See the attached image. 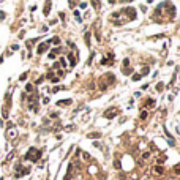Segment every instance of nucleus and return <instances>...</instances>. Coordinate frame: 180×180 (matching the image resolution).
<instances>
[{
    "label": "nucleus",
    "mask_w": 180,
    "mask_h": 180,
    "mask_svg": "<svg viewBox=\"0 0 180 180\" xmlns=\"http://www.w3.org/2000/svg\"><path fill=\"white\" fill-rule=\"evenodd\" d=\"M155 172H156V174H163V167H158V166H156V167H155Z\"/></svg>",
    "instance_id": "nucleus-5"
},
{
    "label": "nucleus",
    "mask_w": 180,
    "mask_h": 180,
    "mask_svg": "<svg viewBox=\"0 0 180 180\" xmlns=\"http://www.w3.org/2000/svg\"><path fill=\"white\" fill-rule=\"evenodd\" d=\"M133 79H134V81H137V79H141V74H136V76H133Z\"/></svg>",
    "instance_id": "nucleus-8"
},
{
    "label": "nucleus",
    "mask_w": 180,
    "mask_h": 180,
    "mask_svg": "<svg viewBox=\"0 0 180 180\" xmlns=\"http://www.w3.org/2000/svg\"><path fill=\"white\" fill-rule=\"evenodd\" d=\"M90 137H100V134H98V133H92V134H89Z\"/></svg>",
    "instance_id": "nucleus-6"
},
{
    "label": "nucleus",
    "mask_w": 180,
    "mask_h": 180,
    "mask_svg": "<svg viewBox=\"0 0 180 180\" xmlns=\"http://www.w3.org/2000/svg\"><path fill=\"white\" fill-rule=\"evenodd\" d=\"M71 103V100H63V101H59L57 104H59V106H65V104H70Z\"/></svg>",
    "instance_id": "nucleus-4"
},
{
    "label": "nucleus",
    "mask_w": 180,
    "mask_h": 180,
    "mask_svg": "<svg viewBox=\"0 0 180 180\" xmlns=\"http://www.w3.org/2000/svg\"><path fill=\"white\" fill-rule=\"evenodd\" d=\"M142 74H149V68H147V66H145L144 70H142Z\"/></svg>",
    "instance_id": "nucleus-7"
},
{
    "label": "nucleus",
    "mask_w": 180,
    "mask_h": 180,
    "mask_svg": "<svg viewBox=\"0 0 180 180\" xmlns=\"http://www.w3.org/2000/svg\"><path fill=\"white\" fill-rule=\"evenodd\" d=\"M46 47H47V46H46L44 43H43V44H40V47H38V51H36V52H38V54H43V51H46Z\"/></svg>",
    "instance_id": "nucleus-3"
},
{
    "label": "nucleus",
    "mask_w": 180,
    "mask_h": 180,
    "mask_svg": "<svg viewBox=\"0 0 180 180\" xmlns=\"http://www.w3.org/2000/svg\"><path fill=\"white\" fill-rule=\"evenodd\" d=\"M40 150H36V149H30V150H28L27 152V155H25V158L27 160H30V161H38V158H40Z\"/></svg>",
    "instance_id": "nucleus-1"
},
{
    "label": "nucleus",
    "mask_w": 180,
    "mask_h": 180,
    "mask_svg": "<svg viewBox=\"0 0 180 180\" xmlns=\"http://www.w3.org/2000/svg\"><path fill=\"white\" fill-rule=\"evenodd\" d=\"M3 17H5V13H3V11H0V19H3Z\"/></svg>",
    "instance_id": "nucleus-9"
},
{
    "label": "nucleus",
    "mask_w": 180,
    "mask_h": 180,
    "mask_svg": "<svg viewBox=\"0 0 180 180\" xmlns=\"http://www.w3.org/2000/svg\"><path fill=\"white\" fill-rule=\"evenodd\" d=\"M117 114V111H109V112H104V117H108V119H112L114 115Z\"/></svg>",
    "instance_id": "nucleus-2"
}]
</instances>
